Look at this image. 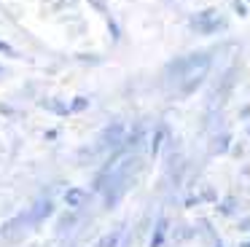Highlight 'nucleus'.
<instances>
[{"label": "nucleus", "instance_id": "f257e3e1", "mask_svg": "<svg viewBox=\"0 0 250 247\" xmlns=\"http://www.w3.org/2000/svg\"><path fill=\"white\" fill-rule=\"evenodd\" d=\"M143 169V159L137 153H129L124 156V159L119 161V164L110 169L108 180H105V188L100 191V196H103V207L105 209H113L119 207V202L126 196V191H129L132 185H135L137 175H140Z\"/></svg>", "mask_w": 250, "mask_h": 247}, {"label": "nucleus", "instance_id": "f03ea898", "mask_svg": "<svg viewBox=\"0 0 250 247\" xmlns=\"http://www.w3.org/2000/svg\"><path fill=\"white\" fill-rule=\"evenodd\" d=\"M212 59H215V48H202V51H191L183 57L172 59V62L164 67V78L167 81H180L186 75L196 73L202 67H212Z\"/></svg>", "mask_w": 250, "mask_h": 247}, {"label": "nucleus", "instance_id": "7ed1b4c3", "mask_svg": "<svg viewBox=\"0 0 250 247\" xmlns=\"http://www.w3.org/2000/svg\"><path fill=\"white\" fill-rule=\"evenodd\" d=\"M188 24H191V30L199 32V35H215V32L226 30L229 21H226V16L218 14V8H205V11L191 16Z\"/></svg>", "mask_w": 250, "mask_h": 247}, {"label": "nucleus", "instance_id": "20e7f679", "mask_svg": "<svg viewBox=\"0 0 250 247\" xmlns=\"http://www.w3.org/2000/svg\"><path fill=\"white\" fill-rule=\"evenodd\" d=\"M124 134H126V124L124 121H110L108 126L100 132L97 143H94V153H110V150H116L121 143H124Z\"/></svg>", "mask_w": 250, "mask_h": 247}, {"label": "nucleus", "instance_id": "39448f33", "mask_svg": "<svg viewBox=\"0 0 250 247\" xmlns=\"http://www.w3.org/2000/svg\"><path fill=\"white\" fill-rule=\"evenodd\" d=\"M27 228H30V215H27V209H24V212L14 215V218H8L6 223L0 226V242L19 239V236H22Z\"/></svg>", "mask_w": 250, "mask_h": 247}, {"label": "nucleus", "instance_id": "423d86ee", "mask_svg": "<svg viewBox=\"0 0 250 247\" xmlns=\"http://www.w3.org/2000/svg\"><path fill=\"white\" fill-rule=\"evenodd\" d=\"M207 75H210V67H202V70H196V73L180 78V81H178V97H180V100H183V97H191V94H194V91L207 81Z\"/></svg>", "mask_w": 250, "mask_h": 247}, {"label": "nucleus", "instance_id": "0eeeda50", "mask_svg": "<svg viewBox=\"0 0 250 247\" xmlns=\"http://www.w3.org/2000/svg\"><path fill=\"white\" fill-rule=\"evenodd\" d=\"M54 209H57V204H54V199H49V196H43V199H38V202H33V207L27 209L30 226H38V223H43V220H49L51 215H54Z\"/></svg>", "mask_w": 250, "mask_h": 247}, {"label": "nucleus", "instance_id": "6e6552de", "mask_svg": "<svg viewBox=\"0 0 250 247\" xmlns=\"http://www.w3.org/2000/svg\"><path fill=\"white\" fill-rule=\"evenodd\" d=\"M89 199H92V193H89L86 188H78V185L67 188V191L62 193V202H65V207H67V209L86 207V204H89Z\"/></svg>", "mask_w": 250, "mask_h": 247}, {"label": "nucleus", "instance_id": "1a4fd4ad", "mask_svg": "<svg viewBox=\"0 0 250 247\" xmlns=\"http://www.w3.org/2000/svg\"><path fill=\"white\" fill-rule=\"evenodd\" d=\"M81 226V215H78V209H67V212H62L60 215V220H57V234L60 236H67V234H73V231Z\"/></svg>", "mask_w": 250, "mask_h": 247}, {"label": "nucleus", "instance_id": "9d476101", "mask_svg": "<svg viewBox=\"0 0 250 247\" xmlns=\"http://www.w3.org/2000/svg\"><path fill=\"white\" fill-rule=\"evenodd\" d=\"M124 239H126V226L121 223V226H116L113 231H108L94 247H124Z\"/></svg>", "mask_w": 250, "mask_h": 247}, {"label": "nucleus", "instance_id": "9b49d317", "mask_svg": "<svg viewBox=\"0 0 250 247\" xmlns=\"http://www.w3.org/2000/svg\"><path fill=\"white\" fill-rule=\"evenodd\" d=\"M167 234H169V220L162 215V218L156 220V226H153V231H151V242H148V247H164Z\"/></svg>", "mask_w": 250, "mask_h": 247}, {"label": "nucleus", "instance_id": "f8f14e48", "mask_svg": "<svg viewBox=\"0 0 250 247\" xmlns=\"http://www.w3.org/2000/svg\"><path fill=\"white\" fill-rule=\"evenodd\" d=\"M167 137H169L167 124H159V126L153 129V134H151V156L162 153V145H164V140H167Z\"/></svg>", "mask_w": 250, "mask_h": 247}, {"label": "nucleus", "instance_id": "ddd939ff", "mask_svg": "<svg viewBox=\"0 0 250 247\" xmlns=\"http://www.w3.org/2000/svg\"><path fill=\"white\" fill-rule=\"evenodd\" d=\"M231 148V134H215V137H212V143H210V150L212 153H226V150Z\"/></svg>", "mask_w": 250, "mask_h": 247}, {"label": "nucleus", "instance_id": "4468645a", "mask_svg": "<svg viewBox=\"0 0 250 247\" xmlns=\"http://www.w3.org/2000/svg\"><path fill=\"white\" fill-rule=\"evenodd\" d=\"M46 105H49V110L57 113V116H70V107H67L62 100H49Z\"/></svg>", "mask_w": 250, "mask_h": 247}, {"label": "nucleus", "instance_id": "2eb2a0df", "mask_svg": "<svg viewBox=\"0 0 250 247\" xmlns=\"http://www.w3.org/2000/svg\"><path fill=\"white\" fill-rule=\"evenodd\" d=\"M234 209H237V199H234V196L223 199V202L218 204V212H221V215H234Z\"/></svg>", "mask_w": 250, "mask_h": 247}, {"label": "nucleus", "instance_id": "dca6fc26", "mask_svg": "<svg viewBox=\"0 0 250 247\" xmlns=\"http://www.w3.org/2000/svg\"><path fill=\"white\" fill-rule=\"evenodd\" d=\"M67 107H70V113H83L89 107V100H86V97H76Z\"/></svg>", "mask_w": 250, "mask_h": 247}, {"label": "nucleus", "instance_id": "f3484780", "mask_svg": "<svg viewBox=\"0 0 250 247\" xmlns=\"http://www.w3.org/2000/svg\"><path fill=\"white\" fill-rule=\"evenodd\" d=\"M199 202H218V193H215V188H202V193H199Z\"/></svg>", "mask_w": 250, "mask_h": 247}, {"label": "nucleus", "instance_id": "a211bd4d", "mask_svg": "<svg viewBox=\"0 0 250 247\" xmlns=\"http://www.w3.org/2000/svg\"><path fill=\"white\" fill-rule=\"evenodd\" d=\"M0 54H6V57H17V48H14L11 43L0 41Z\"/></svg>", "mask_w": 250, "mask_h": 247}, {"label": "nucleus", "instance_id": "6ab92c4d", "mask_svg": "<svg viewBox=\"0 0 250 247\" xmlns=\"http://www.w3.org/2000/svg\"><path fill=\"white\" fill-rule=\"evenodd\" d=\"M234 11H237L239 16H245V14H248V8H245V5L239 3V0H237V3H234Z\"/></svg>", "mask_w": 250, "mask_h": 247}, {"label": "nucleus", "instance_id": "aec40b11", "mask_svg": "<svg viewBox=\"0 0 250 247\" xmlns=\"http://www.w3.org/2000/svg\"><path fill=\"white\" fill-rule=\"evenodd\" d=\"M239 231H250V218H245V220H239V226H237Z\"/></svg>", "mask_w": 250, "mask_h": 247}, {"label": "nucleus", "instance_id": "412c9836", "mask_svg": "<svg viewBox=\"0 0 250 247\" xmlns=\"http://www.w3.org/2000/svg\"><path fill=\"white\" fill-rule=\"evenodd\" d=\"M194 204H199V196H188V199H186V207H194Z\"/></svg>", "mask_w": 250, "mask_h": 247}, {"label": "nucleus", "instance_id": "4be33fe9", "mask_svg": "<svg viewBox=\"0 0 250 247\" xmlns=\"http://www.w3.org/2000/svg\"><path fill=\"white\" fill-rule=\"evenodd\" d=\"M239 118H250V105H245L242 110H239Z\"/></svg>", "mask_w": 250, "mask_h": 247}, {"label": "nucleus", "instance_id": "5701e85b", "mask_svg": "<svg viewBox=\"0 0 250 247\" xmlns=\"http://www.w3.org/2000/svg\"><path fill=\"white\" fill-rule=\"evenodd\" d=\"M239 247H250V242H242V245H239Z\"/></svg>", "mask_w": 250, "mask_h": 247}, {"label": "nucleus", "instance_id": "b1692460", "mask_svg": "<svg viewBox=\"0 0 250 247\" xmlns=\"http://www.w3.org/2000/svg\"><path fill=\"white\" fill-rule=\"evenodd\" d=\"M248 137H250V124H248Z\"/></svg>", "mask_w": 250, "mask_h": 247}, {"label": "nucleus", "instance_id": "393cba45", "mask_svg": "<svg viewBox=\"0 0 250 247\" xmlns=\"http://www.w3.org/2000/svg\"><path fill=\"white\" fill-rule=\"evenodd\" d=\"M215 247H223V245H215Z\"/></svg>", "mask_w": 250, "mask_h": 247}, {"label": "nucleus", "instance_id": "a878e982", "mask_svg": "<svg viewBox=\"0 0 250 247\" xmlns=\"http://www.w3.org/2000/svg\"><path fill=\"white\" fill-rule=\"evenodd\" d=\"M0 73H3V67H0Z\"/></svg>", "mask_w": 250, "mask_h": 247}]
</instances>
